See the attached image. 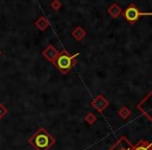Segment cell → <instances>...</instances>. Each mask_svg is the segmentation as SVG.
Instances as JSON below:
<instances>
[{
	"label": "cell",
	"instance_id": "1",
	"mask_svg": "<svg viewBox=\"0 0 152 150\" xmlns=\"http://www.w3.org/2000/svg\"><path fill=\"white\" fill-rule=\"evenodd\" d=\"M28 143L36 150H49L55 144V139L44 127H40L28 139Z\"/></svg>",
	"mask_w": 152,
	"mask_h": 150
},
{
	"label": "cell",
	"instance_id": "2",
	"mask_svg": "<svg viewBox=\"0 0 152 150\" xmlns=\"http://www.w3.org/2000/svg\"><path fill=\"white\" fill-rule=\"evenodd\" d=\"M77 56H78V53L72 55L68 53V51L63 50L61 52L58 53L57 57L54 59L52 64L59 72H61L63 74H67L76 65V61H77L76 57Z\"/></svg>",
	"mask_w": 152,
	"mask_h": 150
},
{
	"label": "cell",
	"instance_id": "3",
	"mask_svg": "<svg viewBox=\"0 0 152 150\" xmlns=\"http://www.w3.org/2000/svg\"><path fill=\"white\" fill-rule=\"evenodd\" d=\"M137 110L152 122V90L137 103Z\"/></svg>",
	"mask_w": 152,
	"mask_h": 150
},
{
	"label": "cell",
	"instance_id": "4",
	"mask_svg": "<svg viewBox=\"0 0 152 150\" xmlns=\"http://www.w3.org/2000/svg\"><path fill=\"white\" fill-rule=\"evenodd\" d=\"M124 18L130 23H134L142 16H152V13H141L134 4H130L123 13Z\"/></svg>",
	"mask_w": 152,
	"mask_h": 150
},
{
	"label": "cell",
	"instance_id": "5",
	"mask_svg": "<svg viewBox=\"0 0 152 150\" xmlns=\"http://www.w3.org/2000/svg\"><path fill=\"white\" fill-rule=\"evenodd\" d=\"M108 150H133V145L126 137H121Z\"/></svg>",
	"mask_w": 152,
	"mask_h": 150
},
{
	"label": "cell",
	"instance_id": "6",
	"mask_svg": "<svg viewBox=\"0 0 152 150\" xmlns=\"http://www.w3.org/2000/svg\"><path fill=\"white\" fill-rule=\"evenodd\" d=\"M91 105L97 110L98 113H103V110L110 105L108 100L103 95H98L94 100H92Z\"/></svg>",
	"mask_w": 152,
	"mask_h": 150
},
{
	"label": "cell",
	"instance_id": "7",
	"mask_svg": "<svg viewBox=\"0 0 152 150\" xmlns=\"http://www.w3.org/2000/svg\"><path fill=\"white\" fill-rule=\"evenodd\" d=\"M58 53L59 52L56 50V48H55L54 46H52V45H49V46L47 47L44 51H43L42 54H43V56L47 59V61L53 63V61H54V59L57 57V55H58Z\"/></svg>",
	"mask_w": 152,
	"mask_h": 150
},
{
	"label": "cell",
	"instance_id": "8",
	"mask_svg": "<svg viewBox=\"0 0 152 150\" xmlns=\"http://www.w3.org/2000/svg\"><path fill=\"white\" fill-rule=\"evenodd\" d=\"M133 150H152V142L140 140L135 145H133Z\"/></svg>",
	"mask_w": 152,
	"mask_h": 150
},
{
	"label": "cell",
	"instance_id": "9",
	"mask_svg": "<svg viewBox=\"0 0 152 150\" xmlns=\"http://www.w3.org/2000/svg\"><path fill=\"white\" fill-rule=\"evenodd\" d=\"M34 25H36V27H38L40 30H45L49 26V22L45 17H40L36 22H34Z\"/></svg>",
	"mask_w": 152,
	"mask_h": 150
},
{
	"label": "cell",
	"instance_id": "10",
	"mask_svg": "<svg viewBox=\"0 0 152 150\" xmlns=\"http://www.w3.org/2000/svg\"><path fill=\"white\" fill-rule=\"evenodd\" d=\"M86 34H87V32H86L85 30L83 29V27H80V26L75 28V29L73 30V32H72V36L77 41H81L86 37Z\"/></svg>",
	"mask_w": 152,
	"mask_h": 150
},
{
	"label": "cell",
	"instance_id": "11",
	"mask_svg": "<svg viewBox=\"0 0 152 150\" xmlns=\"http://www.w3.org/2000/svg\"><path fill=\"white\" fill-rule=\"evenodd\" d=\"M107 12L113 18H118V16L122 13V11H121V9L119 7V5L116 4V3H115V4H113L112 7L107 10Z\"/></svg>",
	"mask_w": 152,
	"mask_h": 150
},
{
	"label": "cell",
	"instance_id": "12",
	"mask_svg": "<svg viewBox=\"0 0 152 150\" xmlns=\"http://www.w3.org/2000/svg\"><path fill=\"white\" fill-rule=\"evenodd\" d=\"M118 115L121 117V118L123 119V120H126V119H128L129 117H130L131 115V110H129L127 106H122V108L119 110L118 112Z\"/></svg>",
	"mask_w": 152,
	"mask_h": 150
},
{
	"label": "cell",
	"instance_id": "13",
	"mask_svg": "<svg viewBox=\"0 0 152 150\" xmlns=\"http://www.w3.org/2000/svg\"><path fill=\"white\" fill-rule=\"evenodd\" d=\"M85 120L88 124L92 125L97 121V118H96L95 114H93V113H89V114H87V116L85 117Z\"/></svg>",
	"mask_w": 152,
	"mask_h": 150
},
{
	"label": "cell",
	"instance_id": "14",
	"mask_svg": "<svg viewBox=\"0 0 152 150\" xmlns=\"http://www.w3.org/2000/svg\"><path fill=\"white\" fill-rule=\"evenodd\" d=\"M7 114H9V110H7V108H5L2 103H0V119H2L3 117Z\"/></svg>",
	"mask_w": 152,
	"mask_h": 150
},
{
	"label": "cell",
	"instance_id": "15",
	"mask_svg": "<svg viewBox=\"0 0 152 150\" xmlns=\"http://www.w3.org/2000/svg\"><path fill=\"white\" fill-rule=\"evenodd\" d=\"M61 3L59 0H54V1L51 3V7H52L53 10H55V11L61 9Z\"/></svg>",
	"mask_w": 152,
	"mask_h": 150
},
{
	"label": "cell",
	"instance_id": "16",
	"mask_svg": "<svg viewBox=\"0 0 152 150\" xmlns=\"http://www.w3.org/2000/svg\"><path fill=\"white\" fill-rule=\"evenodd\" d=\"M0 54H1V50H0Z\"/></svg>",
	"mask_w": 152,
	"mask_h": 150
}]
</instances>
